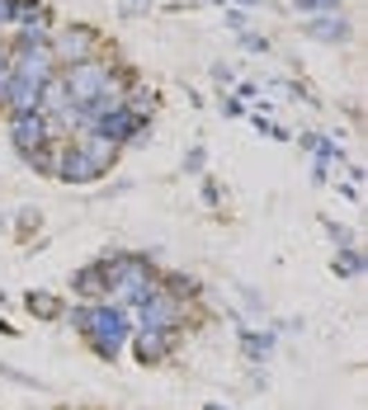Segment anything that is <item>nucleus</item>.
Masks as SVG:
<instances>
[{
	"label": "nucleus",
	"mask_w": 368,
	"mask_h": 410,
	"mask_svg": "<svg viewBox=\"0 0 368 410\" xmlns=\"http://www.w3.org/2000/svg\"><path fill=\"white\" fill-rule=\"evenodd\" d=\"M113 81H118V76H113V66L90 57V61H76V66H66V81H62V85L71 90V99H76V104H90V99H100V95H104Z\"/></svg>",
	"instance_id": "f257e3e1"
},
{
	"label": "nucleus",
	"mask_w": 368,
	"mask_h": 410,
	"mask_svg": "<svg viewBox=\"0 0 368 410\" xmlns=\"http://www.w3.org/2000/svg\"><path fill=\"white\" fill-rule=\"evenodd\" d=\"M48 48H53V61H62V66H76V61H90L95 57V48H100V38L90 33V28H62V33H53L48 38Z\"/></svg>",
	"instance_id": "f03ea898"
},
{
	"label": "nucleus",
	"mask_w": 368,
	"mask_h": 410,
	"mask_svg": "<svg viewBox=\"0 0 368 410\" xmlns=\"http://www.w3.org/2000/svg\"><path fill=\"white\" fill-rule=\"evenodd\" d=\"M38 118H57L62 128H71V123L80 118V104L71 99V90L57 81V76L43 85V90H38Z\"/></svg>",
	"instance_id": "7ed1b4c3"
},
{
	"label": "nucleus",
	"mask_w": 368,
	"mask_h": 410,
	"mask_svg": "<svg viewBox=\"0 0 368 410\" xmlns=\"http://www.w3.org/2000/svg\"><path fill=\"white\" fill-rule=\"evenodd\" d=\"M43 137H48V118H38V113L15 118V141H19L24 151H38V146H43Z\"/></svg>",
	"instance_id": "20e7f679"
},
{
	"label": "nucleus",
	"mask_w": 368,
	"mask_h": 410,
	"mask_svg": "<svg viewBox=\"0 0 368 410\" xmlns=\"http://www.w3.org/2000/svg\"><path fill=\"white\" fill-rule=\"evenodd\" d=\"M307 33H312V38H321V43H344V38H349V24H344L340 14H331V19H312V24H307Z\"/></svg>",
	"instance_id": "39448f33"
},
{
	"label": "nucleus",
	"mask_w": 368,
	"mask_h": 410,
	"mask_svg": "<svg viewBox=\"0 0 368 410\" xmlns=\"http://www.w3.org/2000/svg\"><path fill=\"white\" fill-rule=\"evenodd\" d=\"M335 5H340V0H297L302 14H312V10H335Z\"/></svg>",
	"instance_id": "423d86ee"
},
{
	"label": "nucleus",
	"mask_w": 368,
	"mask_h": 410,
	"mask_svg": "<svg viewBox=\"0 0 368 410\" xmlns=\"http://www.w3.org/2000/svg\"><path fill=\"white\" fill-rule=\"evenodd\" d=\"M241 48H246V52H264L269 43H264V38H255V33H241Z\"/></svg>",
	"instance_id": "0eeeda50"
},
{
	"label": "nucleus",
	"mask_w": 368,
	"mask_h": 410,
	"mask_svg": "<svg viewBox=\"0 0 368 410\" xmlns=\"http://www.w3.org/2000/svg\"><path fill=\"white\" fill-rule=\"evenodd\" d=\"M10 19H15V0H0V28L10 24Z\"/></svg>",
	"instance_id": "6e6552de"
},
{
	"label": "nucleus",
	"mask_w": 368,
	"mask_h": 410,
	"mask_svg": "<svg viewBox=\"0 0 368 410\" xmlns=\"http://www.w3.org/2000/svg\"><path fill=\"white\" fill-rule=\"evenodd\" d=\"M212 5H222V0H212Z\"/></svg>",
	"instance_id": "1a4fd4ad"
}]
</instances>
